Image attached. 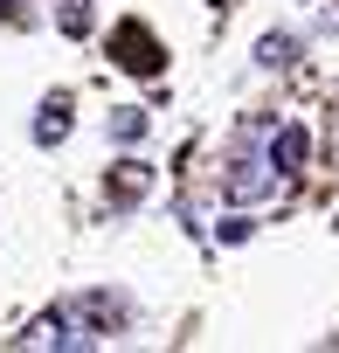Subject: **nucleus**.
<instances>
[{
	"label": "nucleus",
	"instance_id": "20e7f679",
	"mask_svg": "<svg viewBox=\"0 0 339 353\" xmlns=\"http://www.w3.org/2000/svg\"><path fill=\"white\" fill-rule=\"evenodd\" d=\"M305 152H311V132H305V125H284V132L270 139V166H277V173H298Z\"/></svg>",
	"mask_w": 339,
	"mask_h": 353
},
{
	"label": "nucleus",
	"instance_id": "0eeeda50",
	"mask_svg": "<svg viewBox=\"0 0 339 353\" xmlns=\"http://www.w3.org/2000/svg\"><path fill=\"white\" fill-rule=\"evenodd\" d=\"M111 139H118V145H138V139H145V111H138V104H118V111H111Z\"/></svg>",
	"mask_w": 339,
	"mask_h": 353
},
{
	"label": "nucleus",
	"instance_id": "423d86ee",
	"mask_svg": "<svg viewBox=\"0 0 339 353\" xmlns=\"http://www.w3.org/2000/svg\"><path fill=\"white\" fill-rule=\"evenodd\" d=\"M298 63V35H263L256 42V70H291Z\"/></svg>",
	"mask_w": 339,
	"mask_h": 353
},
{
	"label": "nucleus",
	"instance_id": "f257e3e1",
	"mask_svg": "<svg viewBox=\"0 0 339 353\" xmlns=\"http://www.w3.org/2000/svg\"><path fill=\"white\" fill-rule=\"evenodd\" d=\"M111 56H118V70H132V77H159V70H166V49L152 42L145 21H118V28H111Z\"/></svg>",
	"mask_w": 339,
	"mask_h": 353
},
{
	"label": "nucleus",
	"instance_id": "9d476101",
	"mask_svg": "<svg viewBox=\"0 0 339 353\" xmlns=\"http://www.w3.org/2000/svg\"><path fill=\"white\" fill-rule=\"evenodd\" d=\"M318 28H339V8H332V0H325V14H318Z\"/></svg>",
	"mask_w": 339,
	"mask_h": 353
},
{
	"label": "nucleus",
	"instance_id": "39448f33",
	"mask_svg": "<svg viewBox=\"0 0 339 353\" xmlns=\"http://www.w3.org/2000/svg\"><path fill=\"white\" fill-rule=\"evenodd\" d=\"M70 139V97H42L35 111V145H63Z\"/></svg>",
	"mask_w": 339,
	"mask_h": 353
},
{
	"label": "nucleus",
	"instance_id": "7ed1b4c3",
	"mask_svg": "<svg viewBox=\"0 0 339 353\" xmlns=\"http://www.w3.org/2000/svg\"><path fill=\"white\" fill-rule=\"evenodd\" d=\"M145 188H152V166L145 159H125L111 181H104V194H111V208H132V201H145Z\"/></svg>",
	"mask_w": 339,
	"mask_h": 353
},
{
	"label": "nucleus",
	"instance_id": "f03ea898",
	"mask_svg": "<svg viewBox=\"0 0 339 353\" xmlns=\"http://www.w3.org/2000/svg\"><path fill=\"white\" fill-rule=\"evenodd\" d=\"M270 188H277V166H270L263 152H249V159L229 166V201H263Z\"/></svg>",
	"mask_w": 339,
	"mask_h": 353
},
{
	"label": "nucleus",
	"instance_id": "6e6552de",
	"mask_svg": "<svg viewBox=\"0 0 339 353\" xmlns=\"http://www.w3.org/2000/svg\"><path fill=\"white\" fill-rule=\"evenodd\" d=\"M56 28H63V35H90V0H63V8H56Z\"/></svg>",
	"mask_w": 339,
	"mask_h": 353
},
{
	"label": "nucleus",
	"instance_id": "1a4fd4ad",
	"mask_svg": "<svg viewBox=\"0 0 339 353\" xmlns=\"http://www.w3.org/2000/svg\"><path fill=\"white\" fill-rule=\"evenodd\" d=\"M8 21H28V0H8Z\"/></svg>",
	"mask_w": 339,
	"mask_h": 353
}]
</instances>
